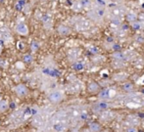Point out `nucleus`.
Returning a JSON list of instances; mask_svg holds the SVG:
<instances>
[{
  "label": "nucleus",
  "instance_id": "obj_1",
  "mask_svg": "<svg viewBox=\"0 0 144 132\" xmlns=\"http://www.w3.org/2000/svg\"><path fill=\"white\" fill-rule=\"evenodd\" d=\"M105 8H100L95 6L94 8L88 10L87 12V18L90 19L93 22H101L105 16Z\"/></svg>",
  "mask_w": 144,
  "mask_h": 132
},
{
  "label": "nucleus",
  "instance_id": "obj_2",
  "mask_svg": "<svg viewBox=\"0 0 144 132\" xmlns=\"http://www.w3.org/2000/svg\"><path fill=\"white\" fill-rule=\"evenodd\" d=\"M116 95H117V92H116L115 89H112V88H105L104 90L100 91V93H99V98L101 99V100L108 101V100H111V99H113Z\"/></svg>",
  "mask_w": 144,
  "mask_h": 132
},
{
  "label": "nucleus",
  "instance_id": "obj_3",
  "mask_svg": "<svg viewBox=\"0 0 144 132\" xmlns=\"http://www.w3.org/2000/svg\"><path fill=\"white\" fill-rule=\"evenodd\" d=\"M48 99L51 103H54V104H58L60 103L63 99H64V93L60 90H55L53 92H51L48 96Z\"/></svg>",
  "mask_w": 144,
  "mask_h": 132
},
{
  "label": "nucleus",
  "instance_id": "obj_4",
  "mask_svg": "<svg viewBox=\"0 0 144 132\" xmlns=\"http://www.w3.org/2000/svg\"><path fill=\"white\" fill-rule=\"evenodd\" d=\"M109 107H110V104L107 101L102 100V101L97 102L93 105V111L97 114H101L103 111L109 110Z\"/></svg>",
  "mask_w": 144,
  "mask_h": 132
},
{
  "label": "nucleus",
  "instance_id": "obj_5",
  "mask_svg": "<svg viewBox=\"0 0 144 132\" xmlns=\"http://www.w3.org/2000/svg\"><path fill=\"white\" fill-rule=\"evenodd\" d=\"M15 90V93L19 96V97H25L28 95V88L24 84H18L17 86L14 88Z\"/></svg>",
  "mask_w": 144,
  "mask_h": 132
},
{
  "label": "nucleus",
  "instance_id": "obj_6",
  "mask_svg": "<svg viewBox=\"0 0 144 132\" xmlns=\"http://www.w3.org/2000/svg\"><path fill=\"white\" fill-rule=\"evenodd\" d=\"M112 14L116 18H121L122 16H123V15L126 14V9L122 5H120V6H115V7L112 8Z\"/></svg>",
  "mask_w": 144,
  "mask_h": 132
},
{
  "label": "nucleus",
  "instance_id": "obj_7",
  "mask_svg": "<svg viewBox=\"0 0 144 132\" xmlns=\"http://www.w3.org/2000/svg\"><path fill=\"white\" fill-rule=\"evenodd\" d=\"M16 31L21 35H27L29 33V28L25 23H20L16 26Z\"/></svg>",
  "mask_w": 144,
  "mask_h": 132
},
{
  "label": "nucleus",
  "instance_id": "obj_8",
  "mask_svg": "<svg viewBox=\"0 0 144 132\" xmlns=\"http://www.w3.org/2000/svg\"><path fill=\"white\" fill-rule=\"evenodd\" d=\"M112 57L114 60L118 62H125L127 61V58L126 55V52H121V51H116L112 54Z\"/></svg>",
  "mask_w": 144,
  "mask_h": 132
},
{
  "label": "nucleus",
  "instance_id": "obj_9",
  "mask_svg": "<svg viewBox=\"0 0 144 132\" xmlns=\"http://www.w3.org/2000/svg\"><path fill=\"white\" fill-rule=\"evenodd\" d=\"M100 90V86L99 84L95 81H90L88 84H87V91L91 94H95V93H98Z\"/></svg>",
  "mask_w": 144,
  "mask_h": 132
},
{
  "label": "nucleus",
  "instance_id": "obj_10",
  "mask_svg": "<svg viewBox=\"0 0 144 132\" xmlns=\"http://www.w3.org/2000/svg\"><path fill=\"white\" fill-rule=\"evenodd\" d=\"M114 116H115V113L111 110H105L100 114V117L102 120H110L114 117Z\"/></svg>",
  "mask_w": 144,
  "mask_h": 132
},
{
  "label": "nucleus",
  "instance_id": "obj_11",
  "mask_svg": "<svg viewBox=\"0 0 144 132\" xmlns=\"http://www.w3.org/2000/svg\"><path fill=\"white\" fill-rule=\"evenodd\" d=\"M57 30H58V32L61 35H68V34L71 33V31H72V29L69 28V26L68 25H59L58 29H57Z\"/></svg>",
  "mask_w": 144,
  "mask_h": 132
},
{
  "label": "nucleus",
  "instance_id": "obj_12",
  "mask_svg": "<svg viewBox=\"0 0 144 132\" xmlns=\"http://www.w3.org/2000/svg\"><path fill=\"white\" fill-rule=\"evenodd\" d=\"M80 2L81 4V6L83 7V9H92L95 7V3L93 0H80Z\"/></svg>",
  "mask_w": 144,
  "mask_h": 132
},
{
  "label": "nucleus",
  "instance_id": "obj_13",
  "mask_svg": "<svg viewBox=\"0 0 144 132\" xmlns=\"http://www.w3.org/2000/svg\"><path fill=\"white\" fill-rule=\"evenodd\" d=\"M80 50L78 49H72L69 53H68V57H69V59L71 61H75V60H76L77 59V57H78V55H80Z\"/></svg>",
  "mask_w": 144,
  "mask_h": 132
},
{
  "label": "nucleus",
  "instance_id": "obj_14",
  "mask_svg": "<svg viewBox=\"0 0 144 132\" xmlns=\"http://www.w3.org/2000/svg\"><path fill=\"white\" fill-rule=\"evenodd\" d=\"M126 16H127V20L129 23L132 24V23L136 22V19H137V14H136V13H134L132 11H129V12H127V14H126Z\"/></svg>",
  "mask_w": 144,
  "mask_h": 132
},
{
  "label": "nucleus",
  "instance_id": "obj_15",
  "mask_svg": "<svg viewBox=\"0 0 144 132\" xmlns=\"http://www.w3.org/2000/svg\"><path fill=\"white\" fill-rule=\"evenodd\" d=\"M127 120L129 122V126H135V125H137L139 123V118L137 117L136 116H127Z\"/></svg>",
  "mask_w": 144,
  "mask_h": 132
},
{
  "label": "nucleus",
  "instance_id": "obj_16",
  "mask_svg": "<svg viewBox=\"0 0 144 132\" xmlns=\"http://www.w3.org/2000/svg\"><path fill=\"white\" fill-rule=\"evenodd\" d=\"M95 6L100 8H106L109 5V0H93Z\"/></svg>",
  "mask_w": 144,
  "mask_h": 132
},
{
  "label": "nucleus",
  "instance_id": "obj_17",
  "mask_svg": "<svg viewBox=\"0 0 144 132\" xmlns=\"http://www.w3.org/2000/svg\"><path fill=\"white\" fill-rule=\"evenodd\" d=\"M89 129L92 132H100L101 131V125L98 122H90Z\"/></svg>",
  "mask_w": 144,
  "mask_h": 132
},
{
  "label": "nucleus",
  "instance_id": "obj_18",
  "mask_svg": "<svg viewBox=\"0 0 144 132\" xmlns=\"http://www.w3.org/2000/svg\"><path fill=\"white\" fill-rule=\"evenodd\" d=\"M9 109V102L7 100H0V113H4Z\"/></svg>",
  "mask_w": 144,
  "mask_h": 132
},
{
  "label": "nucleus",
  "instance_id": "obj_19",
  "mask_svg": "<svg viewBox=\"0 0 144 132\" xmlns=\"http://www.w3.org/2000/svg\"><path fill=\"white\" fill-rule=\"evenodd\" d=\"M127 78V74H125V72H119V74H116L114 75V79L118 81H123V80H126Z\"/></svg>",
  "mask_w": 144,
  "mask_h": 132
},
{
  "label": "nucleus",
  "instance_id": "obj_20",
  "mask_svg": "<svg viewBox=\"0 0 144 132\" xmlns=\"http://www.w3.org/2000/svg\"><path fill=\"white\" fill-rule=\"evenodd\" d=\"M127 100L129 101V103H142L143 101H142V98L140 97V96H135V95H133V96H129L128 98H127Z\"/></svg>",
  "mask_w": 144,
  "mask_h": 132
},
{
  "label": "nucleus",
  "instance_id": "obj_21",
  "mask_svg": "<svg viewBox=\"0 0 144 132\" xmlns=\"http://www.w3.org/2000/svg\"><path fill=\"white\" fill-rule=\"evenodd\" d=\"M73 68L76 70H82L84 69V64L82 62H75L73 65Z\"/></svg>",
  "mask_w": 144,
  "mask_h": 132
},
{
  "label": "nucleus",
  "instance_id": "obj_22",
  "mask_svg": "<svg viewBox=\"0 0 144 132\" xmlns=\"http://www.w3.org/2000/svg\"><path fill=\"white\" fill-rule=\"evenodd\" d=\"M123 88L125 89L127 92H131V91L134 89L133 84H132V83H130V82H126L125 84L123 85Z\"/></svg>",
  "mask_w": 144,
  "mask_h": 132
},
{
  "label": "nucleus",
  "instance_id": "obj_23",
  "mask_svg": "<svg viewBox=\"0 0 144 132\" xmlns=\"http://www.w3.org/2000/svg\"><path fill=\"white\" fill-rule=\"evenodd\" d=\"M73 9H74L75 11H76V12H80V11H81V10L83 9V7L81 6V4H80V0H78V1H76V2H75V3L73 4Z\"/></svg>",
  "mask_w": 144,
  "mask_h": 132
},
{
  "label": "nucleus",
  "instance_id": "obj_24",
  "mask_svg": "<svg viewBox=\"0 0 144 132\" xmlns=\"http://www.w3.org/2000/svg\"><path fill=\"white\" fill-rule=\"evenodd\" d=\"M42 22L44 24V25H50L51 23V17L49 15H44L42 17Z\"/></svg>",
  "mask_w": 144,
  "mask_h": 132
},
{
  "label": "nucleus",
  "instance_id": "obj_25",
  "mask_svg": "<svg viewBox=\"0 0 144 132\" xmlns=\"http://www.w3.org/2000/svg\"><path fill=\"white\" fill-rule=\"evenodd\" d=\"M32 60H34V58H32V56L30 55V54H25V55L24 56V63H25V64H30V63H31Z\"/></svg>",
  "mask_w": 144,
  "mask_h": 132
},
{
  "label": "nucleus",
  "instance_id": "obj_26",
  "mask_svg": "<svg viewBox=\"0 0 144 132\" xmlns=\"http://www.w3.org/2000/svg\"><path fill=\"white\" fill-rule=\"evenodd\" d=\"M38 47H39V44L36 41H34L31 43V51L32 52H36L38 50Z\"/></svg>",
  "mask_w": 144,
  "mask_h": 132
},
{
  "label": "nucleus",
  "instance_id": "obj_27",
  "mask_svg": "<svg viewBox=\"0 0 144 132\" xmlns=\"http://www.w3.org/2000/svg\"><path fill=\"white\" fill-rule=\"evenodd\" d=\"M131 25H132V26H133L135 29H140L141 26H142V25H141L140 22H134V23H132Z\"/></svg>",
  "mask_w": 144,
  "mask_h": 132
},
{
  "label": "nucleus",
  "instance_id": "obj_28",
  "mask_svg": "<svg viewBox=\"0 0 144 132\" xmlns=\"http://www.w3.org/2000/svg\"><path fill=\"white\" fill-rule=\"evenodd\" d=\"M127 132H138V130H137V128L135 126H129L127 129Z\"/></svg>",
  "mask_w": 144,
  "mask_h": 132
},
{
  "label": "nucleus",
  "instance_id": "obj_29",
  "mask_svg": "<svg viewBox=\"0 0 144 132\" xmlns=\"http://www.w3.org/2000/svg\"><path fill=\"white\" fill-rule=\"evenodd\" d=\"M15 7H16V9H17L18 11H22V10H23V7H24V6H22L21 4L17 3V4H16V6H15Z\"/></svg>",
  "mask_w": 144,
  "mask_h": 132
},
{
  "label": "nucleus",
  "instance_id": "obj_30",
  "mask_svg": "<svg viewBox=\"0 0 144 132\" xmlns=\"http://www.w3.org/2000/svg\"><path fill=\"white\" fill-rule=\"evenodd\" d=\"M109 1L113 2V3H117V4H121L123 2V0H109Z\"/></svg>",
  "mask_w": 144,
  "mask_h": 132
},
{
  "label": "nucleus",
  "instance_id": "obj_31",
  "mask_svg": "<svg viewBox=\"0 0 144 132\" xmlns=\"http://www.w3.org/2000/svg\"><path fill=\"white\" fill-rule=\"evenodd\" d=\"M19 49L20 50H23L24 49V44L21 43V42H19Z\"/></svg>",
  "mask_w": 144,
  "mask_h": 132
},
{
  "label": "nucleus",
  "instance_id": "obj_32",
  "mask_svg": "<svg viewBox=\"0 0 144 132\" xmlns=\"http://www.w3.org/2000/svg\"><path fill=\"white\" fill-rule=\"evenodd\" d=\"M25 0H19V2H18V3H19V4H21L22 6H24V5H25Z\"/></svg>",
  "mask_w": 144,
  "mask_h": 132
},
{
  "label": "nucleus",
  "instance_id": "obj_33",
  "mask_svg": "<svg viewBox=\"0 0 144 132\" xmlns=\"http://www.w3.org/2000/svg\"><path fill=\"white\" fill-rule=\"evenodd\" d=\"M1 50H2V47H1V45H0V53H1Z\"/></svg>",
  "mask_w": 144,
  "mask_h": 132
}]
</instances>
